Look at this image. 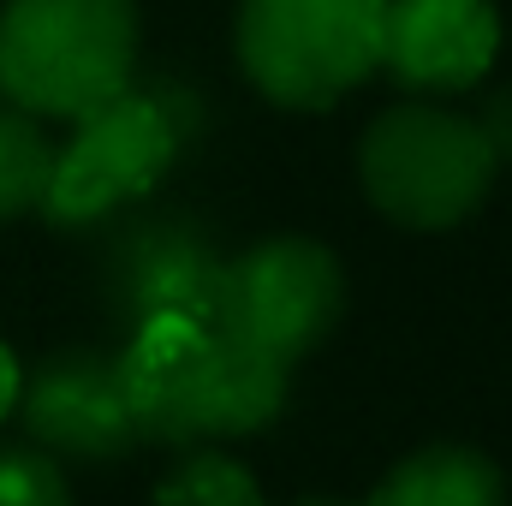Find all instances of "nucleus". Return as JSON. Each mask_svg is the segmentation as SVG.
Returning a JSON list of instances; mask_svg holds the SVG:
<instances>
[{"mask_svg": "<svg viewBox=\"0 0 512 506\" xmlns=\"http://www.w3.org/2000/svg\"><path fill=\"white\" fill-rule=\"evenodd\" d=\"M114 364H120L131 429L137 441L155 447L185 453V447L256 435L286 411V364L191 316L137 322L131 346Z\"/></svg>", "mask_w": 512, "mask_h": 506, "instance_id": "f257e3e1", "label": "nucleus"}, {"mask_svg": "<svg viewBox=\"0 0 512 506\" xmlns=\"http://www.w3.org/2000/svg\"><path fill=\"white\" fill-rule=\"evenodd\" d=\"M137 66L131 0H6L0 6V90L24 114L78 120L120 96Z\"/></svg>", "mask_w": 512, "mask_h": 506, "instance_id": "f03ea898", "label": "nucleus"}, {"mask_svg": "<svg viewBox=\"0 0 512 506\" xmlns=\"http://www.w3.org/2000/svg\"><path fill=\"white\" fill-rule=\"evenodd\" d=\"M495 143L471 114L435 108V102H399L387 108L358 143V179L364 197L387 221L411 233L459 227L495 185Z\"/></svg>", "mask_w": 512, "mask_h": 506, "instance_id": "7ed1b4c3", "label": "nucleus"}, {"mask_svg": "<svg viewBox=\"0 0 512 506\" xmlns=\"http://www.w3.org/2000/svg\"><path fill=\"white\" fill-rule=\"evenodd\" d=\"M387 0H245L239 66L274 108H334L382 66Z\"/></svg>", "mask_w": 512, "mask_h": 506, "instance_id": "20e7f679", "label": "nucleus"}, {"mask_svg": "<svg viewBox=\"0 0 512 506\" xmlns=\"http://www.w3.org/2000/svg\"><path fill=\"white\" fill-rule=\"evenodd\" d=\"M72 126L78 131H72L66 149H54V173H48V191H42L36 209L54 227H96L120 203L161 185V173L185 149L191 108L167 84H155V90L126 84L120 96L78 114Z\"/></svg>", "mask_w": 512, "mask_h": 506, "instance_id": "39448f33", "label": "nucleus"}, {"mask_svg": "<svg viewBox=\"0 0 512 506\" xmlns=\"http://www.w3.org/2000/svg\"><path fill=\"white\" fill-rule=\"evenodd\" d=\"M340 304H346V274L334 251L316 239L280 233V239H262L221 262L209 328L245 340L251 352L292 370L304 352L328 340V328L340 322Z\"/></svg>", "mask_w": 512, "mask_h": 506, "instance_id": "423d86ee", "label": "nucleus"}, {"mask_svg": "<svg viewBox=\"0 0 512 506\" xmlns=\"http://www.w3.org/2000/svg\"><path fill=\"white\" fill-rule=\"evenodd\" d=\"M221 262L209 233L185 215H143L114 233L102 256V286L114 316L137 328L149 316H191L215 322V292H221Z\"/></svg>", "mask_w": 512, "mask_h": 506, "instance_id": "0eeeda50", "label": "nucleus"}, {"mask_svg": "<svg viewBox=\"0 0 512 506\" xmlns=\"http://www.w3.org/2000/svg\"><path fill=\"white\" fill-rule=\"evenodd\" d=\"M18 411H24L30 447H42V453L102 465V459H120V453L137 447L120 364L90 352V346L42 358L18 387Z\"/></svg>", "mask_w": 512, "mask_h": 506, "instance_id": "6e6552de", "label": "nucleus"}, {"mask_svg": "<svg viewBox=\"0 0 512 506\" xmlns=\"http://www.w3.org/2000/svg\"><path fill=\"white\" fill-rule=\"evenodd\" d=\"M501 48V18L489 0H387L382 66L423 96H453L483 84Z\"/></svg>", "mask_w": 512, "mask_h": 506, "instance_id": "1a4fd4ad", "label": "nucleus"}, {"mask_svg": "<svg viewBox=\"0 0 512 506\" xmlns=\"http://www.w3.org/2000/svg\"><path fill=\"white\" fill-rule=\"evenodd\" d=\"M364 506H507V483L477 447L435 441L399 459Z\"/></svg>", "mask_w": 512, "mask_h": 506, "instance_id": "9d476101", "label": "nucleus"}, {"mask_svg": "<svg viewBox=\"0 0 512 506\" xmlns=\"http://www.w3.org/2000/svg\"><path fill=\"white\" fill-rule=\"evenodd\" d=\"M54 173V143L42 137L36 114L0 108V221H18L42 203Z\"/></svg>", "mask_w": 512, "mask_h": 506, "instance_id": "9b49d317", "label": "nucleus"}, {"mask_svg": "<svg viewBox=\"0 0 512 506\" xmlns=\"http://www.w3.org/2000/svg\"><path fill=\"white\" fill-rule=\"evenodd\" d=\"M155 506H262V495H256V477L239 459L203 447L155 489Z\"/></svg>", "mask_w": 512, "mask_h": 506, "instance_id": "f8f14e48", "label": "nucleus"}, {"mask_svg": "<svg viewBox=\"0 0 512 506\" xmlns=\"http://www.w3.org/2000/svg\"><path fill=\"white\" fill-rule=\"evenodd\" d=\"M0 506H72L54 453H42V447H0Z\"/></svg>", "mask_w": 512, "mask_h": 506, "instance_id": "ddd939ff", "label": "nucleus"}, {"mask_svg": "<svg viewBox=\"0 0 512 506\" xmlns=\"http://www.w3.org/2000/svg\"><path fill=\"white\" fill-rule=\"evenodd\" d=\"M18 387H24V376H18V358L6 352V340H0V423L18 411Z\"/></svg>", "mask_w": 512, "mask_h": 506, "instance_id": "4468645a", "label": "nucleus"}, {"mask_svg": "<svg viewBox=\"0 0 512 506\" xmlns=\"http://www.w3.org/2000/svg\"><path fill=\"white\" fill-rule=\"evenodd\" d=\"M298 506H340V501H298ZM358 506H364V501H358Z\"/></svg>", "mask_w": 512, "mask_h": 506, "instance_id": "2eb2a0df", "label": "nucleus"}]
</instances>
